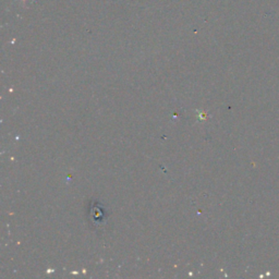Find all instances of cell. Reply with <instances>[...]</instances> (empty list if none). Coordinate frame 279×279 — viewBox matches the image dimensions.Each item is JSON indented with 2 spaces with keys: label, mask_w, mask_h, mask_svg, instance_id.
<instances>
[{
  "label": "cell",
  "mask_w": 279,
  "mask_h": 279,
  "mask_svg": "<svg viewBox=\"0 0 279 279\" xmlns=\"http://www.w3.org/2000/svg\"><path fill=\"white\" fill-rule=\"evenodd\" d=\"M16 1H17V0H16ZM21 1L23 2V3H25V2H26V0H21Z\"/></svg>",
  "instance_id": "6da1fadb"
}]
</instances>
